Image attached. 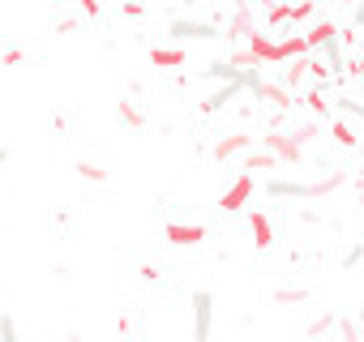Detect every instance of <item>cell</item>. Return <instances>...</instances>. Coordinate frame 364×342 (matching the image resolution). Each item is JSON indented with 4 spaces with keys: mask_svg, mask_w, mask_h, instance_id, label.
I'll return each instance as SVG.
<instances>
[{
    "mask_svg": "<svg viewBox=\"0 0 364 342\" xmlns=\"http://www.w3.org/2000/svg\"><path fill=\"white\" fill-rule=\"evenodd\" d=\"M77 5H82L86 18H99V0H77Z\"/></svg>",
    "mask_w": 364,
    "mask_h": 342,
    "instance_id": "4316f807",
    "label": "cell"
},
{
    "mask_svg": "<svg viewBox=\"0 0 364 342\" xmlns=\"http://www.w3.org/2000/svg\"><path fill=\"white\" fill-rule=\"evenodd\" d=\"M351 73H355V77H360V82H364V52H360V60H355V65H351Z\"/></svg>",
    "mask_w": 364,
    "mask_h": 342,
    "instance_id": "f546056e",
    "label": "cell"
},
{
    "mask_svg": "<svg viewBox=\"0 0 364 342\" xmlns=\"http://www.w3.org/2000/svg\"><path fill=\"white\" fill-rule=\"evenodd\" d=\"M77 176H82V180H90V184H107V167H99V162H90V158H82V162H77Z\"/></svg>",
    "mask_w": 364,
    "mask_h": 342,
    "instance_id": "9a60e30c",
    "label": "cell"
},
{
    "mask_svg": "<svg viewBox=\"0 0 364 342\" xmlns=\"http://www.w3.org/2000/svg\"><path fill=\"white\" fill-rule=\"evenodd\" d=\"M309 73H313V77H317V82H326V77H330V73H334V69H330V65H326V60H317V56H309Z\"/></svg>",
    "mask_w": 364,
    "mask_h": 342,
    "instance_id": "44dd1931",
    "label": "cell"
},
{
    "mask_svg": "<svg viewBox=\"0 0 364 342\" xmlns=\"http://www.w3.org/2000/svg\"><path fill=\"white\" fill-rule=\"evenodd\" d=\"M249 231H253V244H257L262 253L274 244V227H270V219H266L262 210H253V214H249Z\"/></svg>",
    "mask_w": 364,
    "mask_h": 342,
    "instance_id": "9c48e42d",
    "label": "cell"
},
{
    "mask_svg": "<svg viewBox=\"0 0 364 342\" xmlns=\"http://www.w3.org/2000/svg\"><path fill=\"white\" fill-rule=\"evenodd\" d=\"M240 86H245V82H228V86H219V90L202 103V111H219V107H228V103L236 99V90H240Z\"/></svg>",
    "mask_w": 364,
    "mask_h": 342,
    "instance_id": "5bb4252c",
    "label": "cell"
},
{
    "mask_svg": "<svg viewBox=\"0 0 364 342\" xmlns=\"http://www.w3.org/2000/svg\"><path fill=\"white\" fill-rule=\"evenodd\" d=\"M249 56H253L257 65H262V60L270 65V56H274V39H270L266 31H249Z\"/></svg>",
    "mask_w": 364,
    "mask_h": 342,
    "instance_id": "30bf717a",
    "label": "cell"
},
{
    "mask_svg": "<svg viewBox=\"0 0 364 342\" xmlns=\"http://www.w3.org/2000/svg\"><path fill=\"white\" fill-rule=\"evenodd\" d=\"M330 137H334V145H343V150H355L360 145V137H355V128L338 116V120H330Z\"/></svg>",
    "mask_w": 364,
    "mask_h": 342,
    "instance_id": "4fadbf2b",
    "label": "cell"
},
{
    "mask_svg": "<svg viewBox=\"0 0 364 342\" xmlns=\"http://www.w3.org/2000/svg\"><path fill=\"white\" fill-rule=\"evenodd\" d=\"M150 65L154 69H180L185 65V48H150Z\"/></svg>",
    "mask_w": 364,
    "mask_h": 342,
    "instance_id": "7c38bea8",
    "label": "cell"
},
{
    "mask_svg": "<svg viewBox=\"0 0 364 342\" xmlns=\"http://www.w3.org/2000/svg\"><path fill=\"white\" fill-rule=\"evenodd\" d=\"M274 299H279V304H304L309 295H304V291H274Z\"/></svg>",
    "mask_w": 364,
    "mask_h": 342,
    "instance_id": "603a6c76",
    "label": "cell"
},
{
    "mask_svg": "<svg viewBox=\"0 0 364 342\" xmlns=\"http://www.w3.org/2000/svg\"><path fill=\"white\" fill-rule=\"evenodd\" d=\"M360 257H364V244H355V248H351V253H347V257H343V265H355V261H360Z\"/></svg>",
    "mask_w": 364,
    "mask_h": 342,
    "instance_id": "83f0119b",
    "label": "cell"
},
{
    "mask_svg": "<svg viewBox=\"0 0 364 342\" xmlns=\"http://www.w3.org/2000/svg\"><path fill=\"white\" fill-rule=\"evenodd\" d=\"M304 73H309V56H300V60H287V73H283V77H287V86L296 90V86L304 82Z\"/></svg>",
    "mask_w": 364,
    "mask_h": 342,
    "instance_id": "e0dca14e",
    "label": "cell"
},
{
    "mask_svg": "<svg viewBox=\"0 0 364 342\" xmlns=\"http://www.w3.org/2000/svg\"><path fill=\"white\" fill-rule=\"evenodd\" d=\"M210 325H215V299L210 291H193V342H210Z\"/></svg>",
    "mask_w": 364,
    "mask_h": 342,
    "instance_id": "277c9868",
    "label": "cell"
},
{
    "mask_svg": "<svg viewBox=\"0 0 364 342\" xmlns=\"http://www.w3.org/2000/svg\"><path fill=\"white\" fill-rule=\"evenodd\" d=\"M309 137H313L309 128H304V133H270V137H262V150H270V154L283 158V162H300Z\"/></svg>",
    "mask_w": 364,
    "mask_h": 342,
    "instance_id": "6da1fadb",
    "label": "cell"
},
{
    "mask_svg": "<svg viewBox=\"0 0 364 342\" xmlns=\"http://www.w3.org/2000/svg\"><path fill=\"white\" fill-rule=\"evenodd\" d=\"M0 60H5L9 69H18V65H22L26 56H22V48H5V56H0Z\"/></svg>",
    "mask_w": 364,
    "mask_h": 342,
    "instance_id": "d4e9b609",
    "label": "cell"
},
{
    "mask_svg": "<svg viewBox=\"0 0 364 342\" xmlns=\"http://www.w3.org/2000/svg\"><path fill=\"white\" fill-rule=\"evenodd\" d=\"M253 145V137L249 133H232V137H223V141H215V150H210V158L215 162H223V158H236V154H245Z\"/></svg>",
    "mask_w": 364,
    "mask_h": 342,
    "instance_id": "ba28073f",
    "label": "cell"
},
{
    "mask_svg": "<svg viewBox=\"0 0 364 342\" xmlns=\"http://www.w3.org/2000/svg\"><path fill=\"white\" fill-rule=\"evenodd\" d=\"M253 189H257V180H253V171H240V176L223 189V197H219V210L223 214H232V210H245L249 202H253Z\"/></svg>",
    "mask_w": 364,
    "mask_h": 342,
    "instance_id": "3957f363",
    "label": "cell"
},
{
    "mask_svg": "<svg viewBox=\"0 0 364 342\" xmlns=\"http://www.w3.org/2000/svg\"><path fill=\"white\" fill-rule=\"evenodd\" d=\"M245 167H249V171H270V167H279V158H274L270 150H253V154L245 158Z\"/></svg>",
    "mask_w": 364,
    "mask_h": 342,
    "instance_id": "2e32d148",
    "label": "cell"
},
{
    "mask_svg": "<svg viewBox=\"0 0 364 342\" xmlns=\"http://www.w3.org/2000/svg\"><path fill=\"white\" fill-rule=\"evenodd\" d=\"M124 18H146V5L141 0H124Z\"/></svg>",
    "mask_w": 364,
    "mask_h": 342,
    "instance_id": "484cf974",
    "label": "cell"
},
{
    "mask_svg": "<svg viewBox=\"0 0 364 342\" xmlns=\"http://www.w3.org/2000/svg\"><path fill=\"white\" fill-rule=\"evenodd\" d=\"M163 240L176 244V248H193V244L206 240V227H202V223H167V227H163Z\"/></svg>",
    "mask_w": 364,
    "mask_h": 342,
    "instance_id": "5b68a950",
    "label": "cell"
},
{
    "mask_svg": "<svg viewBox=\"0 0 364 342\" xmlns=\"http://www.w3.org/2000/svg\"><path fill=\"white\" fill-rule=\"evenodd\" d=\"M338 184H343V176H330V180H317V184L270 180V184H266V193H270V197H321V193H330V189H338Z\"/></svg>",
    "mask_w": 364,
    "mask_h": 342,
    "instance_id": "7a4b0ae2",
    "label": "cell"
},
{
    "mask_svg": "<svg viewBox=\"0 0 364 342\" xmlns=\"http://www.w3.org/2000/svg\"><path fill=\"white\" fill-rule=\"evenodd\" d=\"M343 338H347V342H360V338H355V325H351V321L343 325Z\"/></svg>",
    "mask_w": 364,
    "mask_h": 342,
    "instance_id": "f1b7e54d",
    "label": "cell"
},
{
    "mask_svg": "<svg viewBox=\"0 0 364 342\" xmlns=\"http://www.w3.org/2000/svg\"><path fill=\"white\" fill-rule=\"evenodd\" d=\"M5 162H9V150H0V167H5Z\"/></svg>",
    "mask_w": 364,
    "mask_h": 342,
    "instance_id": "4dcf8cb0",
    "label": "cell"
},
{
    "mask_svg": "<svg viewBox=\"0 0 364 342\" xmlns=\"http://www.w3.org/2000/svg\"><path fill=\"white\" fill-rule=\"evenodd\" d=\"M326 329H334V316H317V321L309 325V338H317V333H326Z\"/></svg>",
    "mask_w": 364,
    "mask_h": 342,
    "instance_id": "cb8c5ba5",
    "label": "cell"
},
{
    "mask_svg": "<svg viewBox=\"0 0 364 342\" xmlns=\"http://www.w3.org/2000/svg\"><path fill=\"white\" fill-rule=\"evenodd\" d=\"M300 56H309V39H304V35H287V39L274 43L270 65H287V60H300Z\"/></svg>",
    "mask_w": 364,
    "mask_h": 342,
    "instance_id": "52a82bcc",
    "label": "cell"
},
{
    "mask_svg": "<svg viewBox=\"0 0 364 342\" xmlns=\"http://www.w3.org/2000/svg\"><path fill=\"white\" fill-rule=\"evenodd\" d=\"M304 103H309V107H313L317 116H330V103H326V94H321V90H313V94H309Z\"/></svg>",
    "mask_w": 364,
    "mask_h": 342,
    "instance_id": "7402d4cb",
    "label": "cell"
},
{
    "mask_svg": "<svg viewBox=\"0 0 364 342\" xmlns=\"http://www.w3.org/2000/svg\"><path fill=\"white\" fill-rule=\"evenodd\" d=\"M0 342H22V338H18V325H14V316H0Z\"/></svg>",
    "mask_w": 364,
    "mask_h": 342,
    "instance_id": "ffe728a7",
    "label": "cell"
},
{
    "mask_svg": "<svg viewBox=\"0 0 364 342\" xmlns=\"http://www.w3.org/2000/svg\"><path fill=\"white\" fill-rule=\"evenodd\" d=\"M167 35H171V39H180V43H185V39H223V31H219V26H210V22H171V26H167Z\"/></svg>",
    "mask_w": 364,
    "mask_h": 342,
    "instance_id": "8992f818",
    "label": "cell"
},
{
    "mask_svg": "<svg viewBox=\"0 0 364 342\" xmlns=\"http://www.w3.org/2000/svg\"><path fill=\"white\" fill-rule=\"evenodd\" d=\"M116 111H120V124H129V128H141V124H146V120H141V111H137L133 103H120Z\"/></svg>",
    "mask_w": 364,
    "mask_h": 342,
    "instance_id": "ac0fdd59",
    "label": "cell"
},
{
    "mask_svg": "<svg viewBox=\"0 0 364 342\" xmlns=\"http://www.w3.org/2000/svg\"><path fill=\"white\" fill-rule=\"evenodd\" d=\"M338 111H343V120H355V124H364V107H360L355 99H338Z\"/></svg>",
    "mask_w": 364,
    "mask_h": 342,
    "instance_id": "d6986e66",
    "label": "cell"
},
{
    "mask_svg": "<svg viewBox=\"0 0 364 342\" xmlns=\"http://www.w3.org/2000/svg\"><path fill=\"white\" fill-rule=\"evenodd\" d=\"M253 94L266 99V103H274V107H291V90H283V86H274V82H266V77L253 86Z\"/></svg>",
    "mask_w": 364,
    "mask_h": 342,
    "instance_id": "8fae6325",
    "label": "cell"
}]
</instances>
